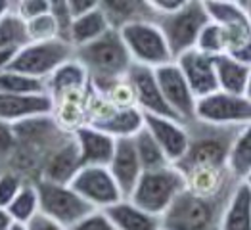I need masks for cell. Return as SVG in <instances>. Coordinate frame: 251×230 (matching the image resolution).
Listing matches in <instances>:
<instances>
[{"instance_id":"cell-5","label":"cell","mask_w":251,"mask_h":230,"mask_svg":"<svg viewBox=\"0 0 251 230\" xmlns=\"http://www.w3.org/2000/svg\"><path fill=\"white\" fill-rule=\"evenodd\" d=\"M209 14L203 0H190L188 4L173 14L159 16L155 23L165 35L173 58L176 60L184 52L196 48L201 29L209 23Z\"/></svg>"},{"instance_id":"cell-18","label":"cell","mask_w":251,"mask_h":230,"mask_svg":"<svg viewBox=\"0 0 251 230\" xmlns=\"http://www.w3.org/2000/svg\"><path fill=\"white\" fill-rule=\"evenodd\" d=\"M79 150L81 167L83 165H109L117 140L94 125H84L73 132Z\"/></svg>"},{"instance_id":"cell-51","label":"cell","mask_w":251,"mask_h":230,"mask_svg":"<svg viewBox=\"0 0 251 230\" xmlns=\"http://www.w3.org/2000/svg\"><path fill=\"white\" fill-rule=\"evenodd\" d=\"M236 2H238V4H240L244 10H246V6H248V2H250V0H236Z\"/></svg>"},{"instance_id":"cell-30","label":"cell","mask_w":251,"mask_h":230,"mask_svg":"<svg viewBox=\"0 0 251 230\" xmlns=\"http://www.w3.org/2000/svg\"><path fill=\"white\" fill-rule=\"evenodd\" d=\"M8 213L12 215L14 223H23L27 225L39 211H41V205H39V192H37V186L35 182H27L21 192L14 198V202L6 207Z\"/></svg>"},{"instance_id":"cell-1","label":"cell","mask_w":251,"mask_h":230,"mask_svg":"<svg viewBox=\"0 0 251 230\" xmlns=\"http://www.w3.org/2000/svg\"><path fill=\"white\" fill-rule=\"evenodd\" d=\"M75 58L86 67L90 88L100 94H105L117 79L126 77L132 67V58L119 29H109L104 37L75 48Z\"/></svg>"},{"instance_id":"cell-28","label":"cell","mask_w":251,"mask_h":230,"mask_svg":"<svg viewBox=\"0 0 251 230\" xmlns=\"http://www.w3.org/2000/svg\"><path fill=\"white\" fill-rule=\"evenodd\" d=\"M132 140H134V148H136L138 159H140L144 171H155V169H163L171 165L165 152L155 142V138L151 136V132L148 130L146 127Z\"/></svg>"},{"instance_id":"cell-36","label":"cell","mask_w":251,"mask_h":230,"mask_svg":"<svg viewBox=\"0 0 251 230\" xmlns=\"http://www.w3.org/2000/svg\"><path fill=\"white\" fill-rule=\"evenodd\" d=\"M27 182L14 171H0V207H8Z\"/></svg>"},{"instance_id":"cell-19","label":"cell","mask_w":251,"mask_h":230,"mask_svg":"<svg viewBox=\"0 0 251 230\" xmlns=\"http://www.w3.org/2000/svg\"><path fill=\"white\" fill-rule=\"evenodd\" d=\"M79 169H81L79 150H77L73 134H69L62 144H58L46 155V159L42 161L39 179L50 180V182H60V184H69V180L75 177V173Z\"/></svg>"},{"instance_id":"cell-31","label":"cell","mask_w":251,"mask_h":230,"mask_svg":"<svg viewBox=\"0 0 251 230\" xmlns=\"http://www.w3.org/2000/svg\"><path fill=\"white\" fill-rule=\"evenodd\" d=\"M25 44H29L25 21L10 12L0 21V50H21Z\"/></svg>"},{"instance_id":"cell-20","label":"cell","mask_w":251,"mask_h":230,"mask_svg":"<svg viewBox=\"0 0 251 230\" xmlns=\"http://www.w3.org/2000/svg\"><path fill=\"white\" fill-rule=\"evenodd\" d=\"M104 211L117 230H161V217L148 213L126 198Z\"/></svg>"},{"instance_id":"cell-33","label":"cell","mask_w":251,"mask_h":230,"mask_svg":"<svg viewBox=\"0 0 251 230\" xmlns=\"http://www.w3.org/2000/svg\"><path fill=\"white\" fill-rule=\"evenodd\" d=\"M205 2V8H207V14H209V20L219 23V25H238V23H248L251 20L248 18L246 10L234 2V0H226V2H209V0H203Z\"/></svg>"},{"instance_id":"cell-11","label":"cell","mask_w":251,"mask_h":230,"mask_svg":"<svg viewBox=\"0 0 251 230\" xmlns=\"http://www.w3.org/2000/svg\"><path fill=\"white\" fill-rule=\"evenodd\" d=\"M155 71L159 88L167 100L169 107L175 111V115L182 121V123H190L196 119V104L198 98L194 96L192 88H190L188 81L184 79L180 67L176 62H169Z\"/></svg>"},{"instance_id":"cell-48","label":"cell","mask_w":251,"mask_h":230,"mask_svg":"<svg viewBox=\"0 0 251 230\" xmlns=\"http://www.w3.org/2000/svg\"><path fill=\"white\" fill-rule=\"evenodd\" d=\"M246 96L251 100V69H250V79H248V86H246Z\"/></svg>"},{"instance_id":"cell-24","label":"cell","mask_w":251,"mask_h":230,"mask_svg":"<svg viewBox=\"0 0 251 230\" xmlns=\"http://www.w3.org/2000/svg\"><path fill=\"white\" fill-rule=\"evenodd\" d=\"M90 86V77L83 63L75 56L67 62H63L48 79H46V92L54 98L71 88H86Z\"/></svg>"},{"instance_id":"cell-29","label":"cell","mask_w":251,"mask_h":230,"mask_svg":"<svg viewBox=\"0 0 251 230\" xmlns=\"http://www.w3.org/2000/svg\"><path fill=\"white\" fill-rule=\"evenodd\" d=\"M0 92L6 94H44L46 81L35 79L31 75H25L20 71H0Z\"/></svg>"},{"instance_id":"cell-27","label":"cell","mask_w":251,"mask_h":230,"mask_svg":"<svg viewBox=\"0 0 251 230\" xmlns=\"http://www.w3.org/2000/svg\"><path fill=\"white\" fill-rule=\"evenodd\" d=\"M226 167L236 180H244L251 171V123L244 125L238 130L230 148Z\"/></svg>"},{"instance_id":"cell-2","label":"cell","mask_w":251,"mask_h":230,"mask_svg":"<svg viewBox=\"0 0 251 230\" xmlns=\"http://www.w3.org/2000/svg\"><path fill=\"white\" fill-rule=\"evenodd\" d=\"M186 128L188 150L180 163H176L182 173L194 167H225L234 138L242 127H219L194 119L186 123Z\"/></svg>"},{"instance_id":"cell-39","label":"cell","mask_w":251,"mask_h":230,"mask_svg":"<svg viewBox=\"0 0 251 230\" xmlns=\"http://www.w3.org/2000/svg\"><path fill=\"white\" fill-rule=\"evenodd\" d=\"M56 23L60 27V35H62L63 41L69 39V31H71V25H73V14L69 10V4L67 0H50V12H48ZM69 42V41H67Z\"/></svg>"},{"instance_id":"cell-6","label":"cell","mask_w":251,"mask_h":230,"mask_svg":"<svg viewBox=\"0 0 251 230\" xmlns=\"http://www.w3.org/2000/svg\"><path fill=\"white\" fill-rule=\"evenodd\" d=\"M132 63L157 69L169 62H175L163 31L155 21H132L119 29Z\"/></svg>"},{"instance_id":"cell-44","label":"cell","mask_w":251,"mask_h":230,"mask_svg":"<svg viewBox=\"0 0 251 230\" xmlns=\"http://www.w3.org/2000/svg\"><path fill=\"white\" fill-rule=\"evenodd\" d=\"M228 56H232V58H236L238 62H242L244 65H248V67H251V41L246 44V46H242L240 50H236L234 54H228Z\"/></svg>"},{"instance_id":"cell-42","label":"cell","mask_w":251,"mask_h":230,"mask_svg":"<svg viewBox=\"0 0 251 230\" xmlns=\"http://www.w3.org/2000/svg\"><path fill=\"white\" fill-rule=\"evenodd\" d=\"M27 230H67L65 227H62L60 223L52 221L50 217L42 215L41 211L27 223Z\"/></svg>"},{"instance_id":"cell-34","label":"cell","mask_w":251,"mask_h":230,"mask_svg":"<svg viewBox=\"0 0 251 230\" xmlns=\"http://www.w3.org/2000/svg\"><path fill=\"white\" fill-rule=\"evenodd\" d=\"M25 27H27L29 42H48V41L62 39L60 27H58L56 20L50 14L41 16V18H35V20L31 21H25Z\"/></svg>"},{"instance_id":"cell-17","label":"cell","mask_w":251,"mask_h":230,"mask_svg":"<svg viewBox=\"0 0 251 230\" xmlns=\"http://www.w3.org/2000/svg\"><path fill=\"white\" fill-rule=\"evenodd\" d=\"M186 190L201 198H228L234 186L240 182L234 179L228 167H194L184 171Z\"/></svg>"},{"instance_id":"cell-26","label":"cell","mask_w":251,"mask_h":230,"mask_svg":"<svg viewBox=\"0 0 251 230\" xmlns=\"http://www.w3.org/2000/svg\"><path fill=\"white\" fill-rule=\"evenodd\" d=\"M94 127L107 132L115 140H119V138H134L144 128V113L138 107L117 109L107 119L96 123Z\"/></svg>"},{"instance_id":"cell-40","label":"cell","mask_w":251,"mask_h":230,"mask_svg":"<svg viewBox=\"0 0 251 230\" xmlns=\"http://www.w3.org/2000/svg\"><path fill=\"white\" fill-rule=\"evenodd\" d=\"M67 230H117L113 227V223L109 221V217L105 215V211H92L90 215H86L81 219L77 225L69 227Z\"/></svg>"},{"instance_id":"cell-3","label":"cell","mask_w":251,"mask_h":230,"mask_svg":"<svg viewBox=\"0 0 251 230\" xmlns=\"http://www.w3.org/2000/svg\"><path fill=\"white\" fill-rule=\"evenodd\" d=\"M228 198H201L184 190L161 215V230H219Z\"/></svg>"},{"instance_id":"cell-23","label":"cell","mask_w":251,"mask_h":230,"mask_svg":"<svg viewBox=\"0 0 251 230\" xmlns=\"http://www.w3.org/2000/svg\"><path fill=\"white\" fill-rule=\"evenodd\" d=\"M250 69L248 65L238 62L228 54L215 56V73H217V83L219 90L228 92V94H240L246 96V86L250 79Z\"/></svg>"},{"instance_id":"cell-46","label":"cell","mask_w":251,"mask_h":230,"mask_svg":"<svg viewBox=\"0 0 251 230\" xmlns=\"http://www.w3.org/2000/svg\"><path fill=\"white\" fill-rule=\"evenodd\" d=\"M12 6H14V0H0V21L12 12Z\"/></svg>"},{"instance_id":"cell-38","label":"cell","mask_w":251,"mask_h":230,"mask_svg":"<svg viewBox=\"0 0 251 230\" xmlns=\"http://www.w3.org/2000/svg\"><path fill=\"white\" fill-rule=\"evenodd\" d=\"M12 12L20 20L31 21L50 12V0H14Z\"/></svg>"},{"instance_id":"cell-13","label":"cell","mask_w":251,"mask_h":230,"mask_svg":"<svg viewBox=\"0 0 251 230\" xmlns=\"http://www.w3.org/2000/svg\"><path fill=\"white\" fill-rule=\"evenodd\" d=\"M144 127L151 132L155 142L165 152L169 163L176 165L186 155L188 150V128L178 119H169L159 115H144Z\"/></svg>"},{"instance_id":"cell-14","label":"cell","mask_w":251,"mask_h":230,"mask_svg":"<svg viewBox=\"0 0 251 230\" xmlns=\"http://www.w3.org/2000/svg\"><path fill=\"white\" fill-rule=\"evenodd\" d=\"M175 62L180 67L184 79L188 81L190 88H192V92L198 100L219 90L217 73H215V58L213 56L203 54L198 48H194L190 52H184L182 56H178Z\"/></svg>"},{"instance_id":"cell-32","label":"cell","mask_w":251,"mask_h":230,"mask_svg":"<svg viewBox=\"0 0 251 230\" xmlns=\"http://www.w3.org/2000/svg\"><path fill=\"white\" fill-rule=\"evenodd\" d=\"M196 48L203 54H209V56H221V54H228V37H226V29L215 21H209L201 33H200V39Z\"/></svg>"},{"instance_id":"cell-10","label":"cell","mask_w":251,"mask_h":230,"mask_svg":"<svg viewBox=\"0 0 251 230\" xmlns=\"http://www.w3.org/2000/svg\"><path fill=\"white\" fill-rule=\"evenodd\" d=\"M69 186L94 209L100 211L125 200L113 175L105 165H83L69 180Z\"/></svg>"},{"instance_id":"cell-8","label":"cell","mask_w":251,"mask_h":230,"mask_svg":"<svg viewBox=\"0 0 251 230\" xmlns=\"http://www.w3.org/2000/svg\"><path fill=\"white\" fill-rule=\"evenodd\" d=\"M75 56V48L63 39L48 42H29L21 48L8 69L46 81L63 62Z\"/></svg>"},{"instance_id":"cell-21","label":"cell","mask_w":251,"mask_h":230,"mask_svg":"<svg viewBox=\"0 0 251 230\" xmlns=\"http://www.w3.org/2000/svg\"><path fill=\"white\" fill-rule=\"evenodd\" d=\"M219 230H251V188L244 180L232 190Z\"/></svg>"},{"instance_id":"cell-35","label":"cell","mask_w":251,"mask_h":230,"mask_svg":"<svg viewBox=\"0 0 251 230\" xmlns=\"http://www.w3.org/2000/svg\"><path fill=\"white\" fill-rule=\"evenodd\" d=\"M104 96H107V100L115 105L117 109H128V107H138L136 102V92L134 86L130 84L128 77H121L115 83L109 86V90Z\"/></svg>"},{"instance_id":"cell-43","label":"cell","mask_w":251,"mask_h":230,"mask_svg":"<svg viewBox=\"0 0 251 230\" xmlns=\"http://www.w3.org/2000/svg\"><path fill=\"white\" fill-rule=\"evenodd\" d=\"M67 4H69L73 18H79V16H84V14L100 8V0H67Z\"/></svg>"},{"instance_id":"cell-41","label":"cell","mask_w":251,"mask_h":230,"mask_svg":"<svg viewBox=\"0 0 251 230\" xmlns=\"http://www.w3.org/2000/svg\"><path fill=\"white\" fill-rule=\"evenodd\" d=\"M190 0H146V4L151 8V12L159 18V16H167L173 14L180 8H184Z\"/></svg>"},{"instance_id":"cell-4","label":"cell","mask_w":251,"mask_h":230,"mask_svg":"<svg viewBox=\"0 0 251 230\" xmlns=\"http://www.w3.org/2000/svg\"><path fill=\"white\" fill-rule=\"evenodd\" d=\"M186 190V177L176 165H167L155 171H144L136 188L132 190L130 200L144 211L161 217L171 207V204L178 198L180 192Z\"/></svg>"},{"instance_id":"cell-16","label":"cell","mask_w":251,"mask_h":230,"mask_svg":"<svg viewBox=\"0 0 251 230\" xmlns=\"http://www.w3.org/2000/svg\"><path fill=\"white\" fill-rule=\"evenodd\" d=\"M107 169L113 175L123 198H130L132 190L136 188V184L144 173L132 138H119L117 140L113 157H111Z\"/></svg>"},{"instance_id":"cell-37","label":"cell","mask_w":251,"mask_h":230,"mask_svg":"<svg viewBox=\"0 0 251 230\" xmlns=\"http://www.w3.org/2000/svg\"><path fill=\"white\" fill-rule=\"evenodd\" d=\"M18 136L12 123L0 121V171H4L14 153L18 152Z\"/></svg>"},{"instance_id":"cell-52","label":"cell","mask_w":251,"mask_h":230,"mask_svg":"<svg viewBox=\"0 0 251 230\" xmlns=\"http://www.w3.org/2000/svg\"><path fill=\"white\" fill-rule=\"evenodd\" d=\"M209 2H226V0H209ZM236 2V0H234Z\"/></svg>"},{"instance_id":"cell-15","label":"cell","mask_w":251,"mask_h":230,"mask_svg":"<svg viewBox=\"0 0 251 230\" xmlns=\"http://www.w3.org/2000/svg\"><path fill=\"white\" fill-rule=\"evenodd\" d=\"M54 100L44 94H6L0 92V121L18 125L21 121L52 115Z\"/></svg>"},{"instance_id":"cell-7","label":"cell","mask_w":251,"mask_h":230,"mask_svg":"<svg viewBox=\"0 0 251 230\" xmlns=\"http://www.w3.org/2000/svg\"><path fill=\"white\" fill-rule=\"evenodd\" d=\"M35 186L39 192L41 213L50 217L52 221L60 223L65 229L77 225L86 215L96 211L69 184H60V182H50V180L39 179V180H35Z\"/></svg>"},{"instance_id":"cell-45","label":"cell","mask_w":251,"mask_h":230,"mask_svg":"<svg viewBox=\"0 0 251 230\" xmlns=\"http://www.w3.org/2000/svg\"><path fill=\"white\" fill-rule=\"evenodd\" d=\"M14 225V219L12 215L8 213L6 207H0V230H10Z\"/></svg>"},{"instance_id":"cell-25","label":"cell","mask_w":251,"mask_h":230,"mask_svg":"<svg viewBox=\"0 0 251 230\" xmlns=\"http://www.w3.org/2000/svg\"><path fill=\"white\" fill-rule=\"evenodd\" d=\"M109 29H113L109 20L105 18V14L100 8H96V10H92V12L73 20L67 41L73 48H79V46H84L88 42L104 37Z\"/></svg>"},{"instance_id":"cell-50","label":"cell","mask_w":251,"mask_h":230,"mask_svg":"<svg viewBox=\"0 0 251 230\" xmlns=\"http://www.w3.org/2000/svg\"><path fill=\"white\" fill-rule=\"evenodd\" d=\"M246 14H248V18L251 20V0L248 2V6H246Z\"/></svg>"},{"instance_id":"cell-12","label":"cell","mask_w":251,"mask_h":230,"mask_svg":"<svg viewBox=\"0 0 251 230\" xmlns=\"http://www.w3.org/2000/svg\"><path fill=\"white\" fill-rule=\"evenodd\" d=\"M126 77H128L130 84L134 86L138 109L144 115H159V117H169V119H178L175 115V111L169 107L167 100H165V96H163V92L159 88V83H157V77H155L153 69L132 63V67L126 73Z\"/></svg>"},{"instance_id":"cell-9","label":"cell","mask_w":251,"mask_h":230,"mask_svg":"<svg viewBox=\"0 0 251 230\" xmlns=\"http://www.w3.org/2000/svg\"><path fill=\"white\" fill-rule=\"evenodd\" d=\"M196 119L219 127H244L251 123V100L248 96L217 90L198 100Z\"/></svg>"},{"instance_id":"cell-22","label":"cell","mask_w":251,"mask_h":230,"mask_svg":"<svg viewBox=\"0 0 251 230\" xmlns=\"http://www.w3.org/2000/svg\"><path fill=\"white\" fill-rule=\"evenodd\" d=\"M100 10L105 14L113 29H121L132 21L157 20L146 0H100Z\"/></svg>"},{"instance_id":"cell-47","label":"cell","mask_w":251,"mask_h":230,"mask_svg":"<svg viewBox=\"0 0 251 230\" xmlns=\"http://www.w3.org/2000/svg\"><path fill=\"white\" fill-rule=\"evenodd\" d=\"M10 230H27V225H23V223H14Z\"/></svg>"},{"instance_id":"cell-49","label":"cell","mask_w":251,"mask_h":230,"mask_svg":"<svg viewBox=\"0 0 251 230\" xmlns=\"http://www.w3.org/2000/svg\"><path fill=\"white\" fill-rule=\"evenodd\" d=\"M244 182H246V184H248V186H250V188H251V171H250V173H248V177L244 179Z\"/></svg>"}]
</instances>
